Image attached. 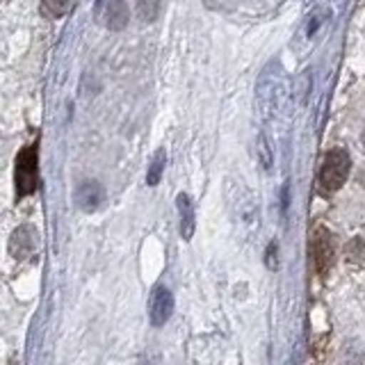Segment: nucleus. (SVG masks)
<instances>
[{"label":"nucleus","mask_w":365,"mask_h":365,"mask_svg":"<svg viewBox=\"0 0 365 365\" xmlns=\"http://www.w3.org/2000/svg\"><path fill=\"white\" fill-rule=\"evenodd\" d=\"M285 101V83L281 76L279 64L274 66L269 64L265 71H262L258 85H256V103H258V112L262 121H272L277 117V112L283 108Z\"/></svg>","instance_id":"f257e3e1"},{"label":"nucleus","mask_w":365,"mask_h":365,"mask_svg":"<svg viewBox=\"0 0 365 365\" xmlns=\"http://www.w3.org/2000/svg\"><path fill=\"white\" fill-rule=\"evenodd\" d=\"M331 19H334V9L329 5H315L311 7V11L304 16V23L297 30L294 39H292V48L306 55L311 48H315V43L322 39L324 30L331 26Z\"/></svg>","instance_id":"f03ea898"},{"label":"nucleus","mask_w":365,"mask_h":365,"mask_svg":"<svg viewBox=\"0 0 365 365\" xmlns=\"http://www.w3.org/2000/svg\"><path fill=\"white\" fill-rule=\"evenodd\" d=\"M349 169H351V158L345 148H331V151L324 153L322 160V167H319V174H317V187L322 194H334L338 192L345 180L349 176Z\"/></svg>","instance_id":"7ed1b4c3"},{"label":"nucleus","mask_w":365,"mask_h":365,"mask_svg":"<svg viewBox=\"0 0 365 365\" xmlns=\"http://www.w3.org/2000/svg\"><path fill=\"white\" fill-rule=\"evenodd\" d=\"M226 197H228V208H231V215L235 217V222H240L247 228H256L258 226V203H256V197L242 185V182L231 180Z\"/></svg>","instance_id":"20e7f679"},{"label":"nucleus","mask_w":365,"mask_h":365,"mask_svg":"<svg viewBox=\"0 0 365 365\" xmlns=\"http://www.w3.org/2000/svg\"><path fill=\"white\" fill-rule=\"evenodd\" d=\"M39 187V148L37 144H28L16 155V194L28 197Z\"/></svg>","instance_id":"39448f33"},{"label":"nucleus","mask_w":365,"mask_h":365,"mask_svg":"<svg viewBox=\"0 0 365 365\" xmlns=\"http://www.w3.org/2000/svg\"><path fill=\"white\" fill-rule=\"evenodd\" d=\"M311 256H313V267L319 277H327L329 269L336 262V237L334 233L324 226H317L311 237Z\"/></svg>","instance_id":"423d86ee"},{"label":"nucleus","mask_w":365,"mask_h":365,"mask_svg":"<svg viewBox=\"0 0 365 365\" xmlns=\"http://www.w3.org/2000/svg\"><path fill=\"white\" fill-rule=\"evenodd\" d=\"M94 16L103 28L121 30L130 19V7L121 0H103V3L94 5Z\"/></svg>","instance_id":"0eeeda50"},{"label":"nucleus","mask_w":365,"mask_h":365,"mask_svg":"<svg viewBox=\"0 0 365 365\" xmlns=\"http://www.w3.org/2000/svg\"><path fill=\"white\" fill-rule=\"evenodd\" d=\"M174 313V294L165 285H155L148 299V319L153 327H165Z\"/></svg>","instance_id":"6e6552de"},{"label":"nucleus","mask_w":365,"mask_h":365,"mask_svg":"<svg viewBox=\"0 0 365 365\" xmlns=\"http://www.w3.org/2000/svg\"><path fill=\"white\" fill-rule=\"evenodd\" d=\"M106 201V190L98 180H83L76 187V203L80 210L85 212H96L101 203Z\"/></svg>","instance_id":"1a4fd4ad"},{"label":"nucleus","mask_w":365,"mask_h":365,"mask_svg":"<svg viewBox=\"0 0 365 365\" xmlns=\"http://www.w3.org/2000/svg\"><path fill=\"white\" fill-rule=\"evenodd\" d=\"M34 249H37V233L30 226L16 228L9 240V254L14 258H26L34 254Z\"/></svg>","instance_id":"9d476101"},{"label":"nucleus","mask_w":365,"mask_h":365,"mask_svg":"<svg viewBox=\"0 0 365 365\" xmlns=\"http://www.w3.org/2000/svg\"><path fill=\"white\" fill-rule=\"evenodd\" d=\"M176 208L180 217V237L192 240L194 228H197V215H194V201L190 199V194L180 192L176 197Z\"/></svg>","instance_id":"9b49d317"},{"label":"nucleus","mask_w":365,"mask_h":365,"mask_svg":"<svg viewBox=\"0 0 365 365\" xmlns=\"http://www.w3.org/2000/svg\"><path fill=\"white\" fill-rule=\"evenodd\" d=\"M165 163H167V153L165 148H158L151 158V165H148V171H146V185L155 187L160 178H163V171H165Z\"/></svg>","instance_id":"f8f14e48"},{"label":"nucleus","mask_w":365,"mask_h":365,"mask_svg":"<svg viewBox=\"0 0 365 365\" xmlns=\"http://www.w3.org/2000/svg\"><path fill=\"white\" fill-rule=\"evenodd\" d=\"M73 5L71 3H53V0H43L39 5V11L43 19H62Z\"/></svg>","instance_id":"ddd939ff"},{"label":"nucleus","mask_w":365,"mask_h":365,"mask_svg":"<svg viewBox=\"0 0 365 365\" xmlns=\"http://www.w3.org/2000/svg\"><path fill=\"white\" fill-rule=\"evenodd\" d=\"M258 158H260V165L262 169H272V146H269V140L265 133L258 135Z\"/></svg>","instance_id":"4468645a"},{"label":"nucleus","mask_w":365,"mask_h":365,"mask_svg":"<svg viewBox=\"0 0 365 365\" xmlns=\"http://www.w3.org/2000/svg\"><path fill=\"white\" fill-rule=\"evenodd\" d=\"M265 262H267V269H279V242H277V240L267 245Z\"/></svg>","instance_id":"2eb2a0df"},{"label":"nucleus","mask_w":365,"mask_h":365,"mask_svg":"<svg viewBox=\"0 0 365 365\" xmlns=\"http://www.w3.org/2000/svg\"><path fill=\"white\" fill-rule=\"evenodd\" d=\"M158 9H160L158 3H140V5H137V11H140V16L144 21H153L155 14H158Z\"/></svg>","instance_id":"dca6fc26"},{"label":"nucleus","mask_w":365,"mask_h":365,"mask_svg":"<svg viewBox=\"0 0 365 365\" xmlns=\"http://www.w3.org/2000/svg\"><path fill=\"white\" fill-rule=\"evenodd\" d=\"M363 144H365V130H363Z\"/></svg>","instance_id":"f3484780"}]
</instances>
